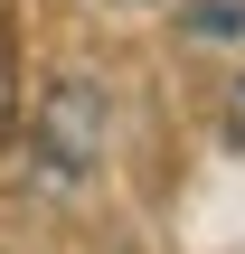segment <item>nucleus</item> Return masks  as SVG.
Here are the masks:
<instances>
[{
	"instance_id": "f03ea898",
	"label": "nucleus",
	"mask_w": 245,
	"mask_h": 254,
	"mask_svg": "<svg viewBox=\"0 0 245 254\" xmlns=\"http://www.w3.org/2000/svg\"><path fill=\"white\" fill-rule=\"evenodd\" d=\"M189 38H245V0H179Z\"/></svg>"
},
{
	"instance_id": "f257e3e1",
	"label": "nucleus",
	"mask_w": 245,
	"mask_h": 254,
	"mask_svg": "<svg viewBox=\"0 0 245 254\" xmlns=\"http://www.w3.org/2000/svg\"><path fill=\"white\" fill-rule=\"evenodd\" d=\"M104 132H113V94L94 75H57L47 104H38V160H47V179L57 189L94 179L104 170Z\"/></svg>"
},
{
	"instance_id": "7ed1b4c3",
	"label": "nucleus",
	"mask_w": 245,
	"mask_h": 254,
	"mask_svg": "<svg viewBox=\"0 0 245 254\" xmlns=\"http://www.w3.org/2000/svg\"><path fill=\"white\" fill-rule=\"evenodd\" d=\"M9 123H19V66H9V28H0V141H9Z\"/></svg>"
},
{
	"instance_id": "20e7f679",
	"label": "nucleus",
	"mask_w": 245,
	"mask_h": 254,
	"mask_svg": "<svg viewBox=\"0 0 245 254\" xmlns=\"http://www.w3.org/2000/svg\"><path fill=\"white\" fill-rule=\"evenodd\" d=\"M217 123H227V141H236V151H245V75H236V85H227V113H217Z\"/></svg>"
}]
</instances>
